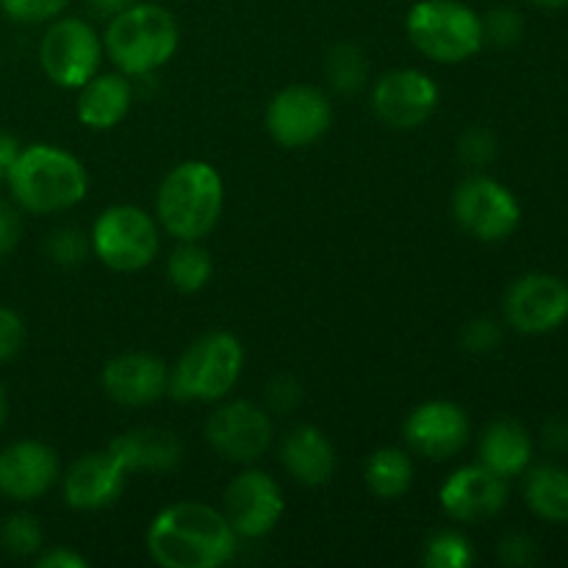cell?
<instances>
[{
	"mask_svg": "<svg viewBox=\"0 0 568 568\" xmlns=\"http://www.w3.org/2000/svg\"><path fill=\"white\" fill-rule=\"evenodd\" d=\"M9 192L22 211L59 214L75 209L89 192V172L70 150L28 144L9 172Z\"/></svg>",
	"mask_w": 568,
	"mask_h": 568,
	"instance_id": "cell-2",
	"label": "cell"
},
{
	"mask_svg": "<svg viewBox=\"0 0 568 568\" xmlns=\"http://www.w3.org/2000/svg\"><path fill=\"white\" fill-rule=\"evenodd\" d=\"M547 444L552 449H568V419H555L547 425Z\"/></svg>",
	"mask_w": 568,
	"mask_h": 568,
	"instance_id": "cell-41",
	"label": "cell"
},
{
	"mask_svg": "<svg viewBox=\"0 0 568 568\" xmlns=\"http://www.w3.org/2000/svg\"><path fill=\"white\" fill-rule=\"evenodd\" d=\"M92 253L114 272H139L159 255V222L139 205H111L94 220Z\"/></svg>",
	"mask_w": 568,
	"mask_h": 568,
	"instance_id": "cell-7",
	"label": "cell"
},
{
	"mask_svg": "<svg viewBox=\"0 0 568 568\" xmlns=\"http://www.w3.org/2000/svg\"><path fill=\"white\" fill-rule=\"evenodd\" d=\"M532 438L519 422L497 419L480 438V464L499 477H516L530 466Z\"/></svg>",
	"mask_w": 568,
	"mask_h": 568,
	"instance_id": "cell-23",
	"label": "cell"
},
{
	"mask_svg": "<svg viewBox=\"0 0 568 568\" xmlns=\"http://www.w3.org/2000/svg\"><path fill=\"white\" fill-rule=\"evenodd\" d=\"M22 236V220L11 203L0 200V261L14 253Z\"/></svg>",
	"mask_w": 568,
	"mask_h": 568,
	"instance_id": "cell-38",
	"label": "cell"
},
{
	"mask_svg": "<svg viewBox=\"0 0 568 568\" xmlns=\"http://www.w3.org/2000/svg\"><path fill=\"white\" fill-rule=\"evenodd\" d=\"M503 342V327L488 316H477V320L466 322L460 331V347L471 355H488L499 347Z\"/></svg>",
	"mask_w": 568,
	"mask_h": 568,
	"instance_id": "cell-34",
	"label": "cell"
},
{
	"mask_svg": "<svg viewBox=\"0 0 568 568\" xmlns=\"http://www.w3.org/2000/svg\"><path fill=\"white\" fill-rule=\"evenodd\" d=\"M109 455L131 471H170L183 460L181 438L164 427H136L111 438Z\"/></svg>",
	"mask_w": 568,
	"mask_h": 568,
	"instance_id": "cell-20",
	"label": "cell"
},
{
	"mask_svg": "<svg viewBox=\"0 0 568 568\" xmlns=\"http://www.w3.org/2000/svg\"><path fill=\"white\" fill-rule=\"evenodd\" d=\"M48 258L59 266H78L87 261V255L92 253V242L83 231L78 227H55L53 233L48 236Z\"/></svg>",
	"mask_w": 568,
	"mask_h": 568,
	"instance_id": "cell-30",
	"label": "cell"
},
{
	"mask_svg": "<svg viewBox=\"0 0 568 568\" xmlns=\"http://www.w3.org/2000/svg\"><path fill=\"white\" fill-rule=\"evenodd\" d=\"M264 120L272 142L281 148H311L331 131L333 103L322 89L292 83L270 100Z\"/></svg>",
	"mask_w": 568,
	"mask_h": 568,
	"instance_id": "cell-10",
	"label": "cell"
},
{
	"mask_svg": "<svg viewBox=\"0 0 568 568\" xmlns=\"http://www.w3.org/2000/svg\"><path fill=\"white\" fill-rule=\"evenodd\" d=\"M283 510H286V503H283L281 486L261 469L242 471L225 488L222 514L239 538L270 536L283 519Z\"/></svg>",
	"mask_w": 568,
	"mask_h": 568,
	"instance_id": "cell-14",
	"label": "cell"
},
{
	"mask_svg": "<svg viewBox=\"0 0 568 568\" xmlns=\"http://www.w3.org/2000/svg\"><path fill=\"white\" fill-rule=\"evenodd\" d=\"M103 392L125 408H144L159 403L170 388V366L153 353H122L103 369Z\"/></svg>",
	"mask_w": 568,
	"mask_h": 568,
	"instance_id": "cell-18",
	"label": "cell"
},
{
	"mask_svg": "<svg viewBox=\"0 0 568 568\" xmlns=\"http://www.w3.org/2000/svg\"><path fill=\"white\" fill-rule=\"evenodd\" d=\"M133 103V87L128 75L116 72H98L78 89L75 114L89 131H111L128 116Z\"/></svg>",
	"mask_w": 568,
	"mask_h": 568,
	"instance_id": "cell-21",
	"label": "cell"
},
{
	"mask_svg": "<svg viewBox=\"0 0 568 568\" xmlns=\"http://www.w3.org/2000/svg\"><path fill=\"white\" fill-rule=\"evenodd\" d=\"M438 98V83L414 67L386 72L372 87V109L394 131H414L425 125L436 114Z\"/></svg>",
	"mask_w": 568,
	"mask_h": 568,
	"instance_id": "cell-12",
	"label": "cell"
},
{
	"mask_svg": "<svg viewBox=\"0 0 568 568\" xmlns=\"http://www.w3.org/2000/svg\"><path fill=\"white\" fill-rule=\"evenodd\" d=\"M410 44L436 64H460L483 48V20L460 0H419L405 17Z\"/></svg>",
	"mask_w": 568,
	"mask_h": 568,
	"instance_id": "cell-6",
	"label": "cell"
},
{
	"mask_svg": "<svg viewBox=\"0 0 568 568\" xmlns=\"http://www.w3.org/2000/svg\"><path fill=\"white\" fill-rule=\"evenodd\" d=\"M89 6H92V11H98L100 17H114L120 14L122 9H128V6L139 3V0H87Z\"/></svg>",
	"mask_w": 568,
	"mask_h": 568,
	"instance_id": "cell-42",
	"label": "cell"
},
{
	"mask_svg": "<svg viewBox=\"0 0 568 568\" xmlns=\"http://www.w3.org/2000/svg\"><path fill=\"white\" fill-rule=\"evenodd\" d=\"M211 275H214V261L200 242H178L166 258V277L181 294L203 292Z\"/></svg>",
	"mask_w": 568,
	"mask_h": 568,
	"instance_id": "cell-26",
	"label": "cell"
},
{
	"mask_svg": "<svg viewBox=\"0 0 568 568\" xmlns=\"http://www.w3.org/2000/svg\"><path fill=\"white\" fill-rule=\"evenodd\" d=\"M369 61L366 53L353 42H338L325 55V78L333 92L355 94L366 87Z\"/></svg>",
	"mask_w": 568,
	"mask_h": 568,
	"instance_id": "cell-27",
	"label": "cell"
},
{
	"mask_svg": "<svg viewBox=\"0 0 568 568\" xmlns=\"http://www.w3.org/2000/svg\"><path fill=\"white\" fill-rule=\"evenodd\" d=\"M3 422H6V392L3 386H0V427H3Z\"/></svg>",
	"mask_w": 568,
	"mask_h": 568,
	"instance_id": "cell-44",
	"label": "cell"
},
{
	"mask_svg": "<svg viewBox=\"0 0 568 568\" xmlns=\"http://www.w3.org/2000/svg\"><path fill=\"white\" fill-rule=\"evenodd\" d=\"M242 369L244 347L233 333H203L178 358L166 394L181 403H220L233 392Z\"/></svg>",
	"mask_w": 568,
	"mask_h": 568,
	"instance_id": "cell-5",
	"label": "cell"
},
{
	"mask_svg": "<svg viewBox=\"0 0 568 568\" xmlns=\"http://www.w3.org/2000/svg\"><path fill=\"white\" fill-rule=\"evenodd\" d=\"M525 499L541 519L566 525L568 521V471L560 466H538L527 475Z\"/></svg>",
	"mask_w": 568,
	"mask_h": 568,
	"instance_id": "cell-24",
	"label": "cell"
},
{
	"mask_svg": "<svg viewBox=\"0 0 568 568\" xmlns=\"http://www.w3.org/2000/svg\"><path fill=\"white\" fill-rule=\"evenodd\" d=\"M505 320L527 336L558 331L568 320V283L547 272L519 277L505 294Z\"/></svg>",
	"mask_w": 568,
	"mask_h": 568,
	"instance_id": "cell-13",
	"label": "cell"
},
{
	"mask_svg": "<svg viewBox=\"0 0 568 568\" xmlns=\"http://www.w3.org/2000/svg\"><path fill=\"white\" fill-rule=\"evenodd\" d=\"M499 560L505 566H516V568H525V566H536L541 560L538 555V547L532 538L521 536V532H510L499 541Z\"/></svg>",
	"mask_w": 568,
	"mask_h": 568,
	"instance_id": "cell-35",
	"label": "cell"
},
{
	"mask_svg": "<svg viewBox=\"0 0 568 568\" xmlns=\"http://www.w3.org/2000/svg\"><path fill=\"white\" fill-rule=\"evenodd\" d=\"M364 480L375 497L397 499L414 483V460H410V455L405 449L383 447L366 460Z\"/></svg>",
	"mask_w": 568,
	"mask_h": 568,
	"instance_id": "cell-25",
	"label": "cell"
},
{
	"mask_svg": "<svg viewBox=\"0 0 568 568\" xmlns=\"http://www.w3.org/2000/svg\"><path fill=\"white\" fill-rule=\"evenodd\" d=\"M521 33H525V20L519 11L508 9V6L488 11V17L483 20V37L497 48H510V44L521 42Z\"/></svg>",
	"mask_w": 568,
	"mask_h": 568,
	"instance_id": "cell-32",
	"label": "cell"
},
{
	"mask_svg": "<svg viewBox=\"0 0 568 568\" xmlns=\"http://www.w3.org/2000/svg\"><path fill=\"white\" fill-rule=\"evenodd\" d=\"M103 39L81 17H55L39 44L44 75L61 89H81L100 72Z\"/></svg>",
	"mask_w": 568,
	"mask_h": 568,
	"instance_id": "cell-8",
	"label": "cell"
},
{
	"mask_svg": "<svg viewBox=\"0 0 568 568\" xmlns=\"http://www.w3.org/2000/svg\"><path fill=\"white\" fill-rule=\"evenodd\" d=\"M469 416L449 399L416 405L403 425V436L416 455L427 460H449L469 442Z\"/></svg>",
	"mask_w": 568,
	"mask_h": 568,
	"instance_id": "cell-15",
	"label": "cell"
},
{
	"mask_svg": "<svg viewBox=\"0 0 568 568\" xmlns=\"http://www.w3.org/2000/svg\"><path fill=\"white\" fill-rule=\"evenodd\" d=\"M181 44V28L175 14L161 3H133L120 14L109 17L103 50L116 70L128 78L153 75Z\"/></svg>",
	"mask_w": 568,
	"mask_h": 568,
	"instance_id": "cell-4",
	"label": "cell"
},
{
	"mask_svg": "<svg viewBox=\"0 0 568 568\" xmlns=\"http://www.w3.org/2000/svg\"><path fill=\"white\" fill-rule=\"evenodd\" d=\"M44 532L37 516L31 514H11L0 525V547L11 558H33L42 552Z\"/></svg>",
	"mask_w": 568,
	"mask_h": 568,
	"instance_id": "cell-29",
	"label": "cell"
},
{
	"mask_svg": "<svg viewBox=\"0 0 568 568\" xmlns=\"http://www.w3.org/2000/svg\"><path fill=\"white\" fill-rule=\"evenodd\" d=\"M499 142L491 128L475 125L458 139V159L469 166H486L497 159Z\"/></svg>",
	"mask_w": 568,
	"mask_h": 568,
	"instance_id": "cell-33",
	"label": "cell"
},
{
	"mask_svg": "<svg viewBox=\"0 0 568 568\" xmlns=\"http://www.w3.org/2000/svg\"><path fill=\"white\" fill-rule=\"evenodd\" d=\"M125 480L128 471L111 458L109 449H103V453H89L67 469L64 503L72 510H81V514L105 510L122 497Z\"/></svg>",
	"mask_w": 568,
	"mask_h": 568,
	"instance_id": "cell-19",
	"label": "cell"
},
{
	"mask_svg": "<svg viewBox=\"0 0 568 568\" xmlns=\"http://www.w3.org/2000/svg\"><path fill=\"white\" fill-rule=\"evenodd\" d=\"M272 436L270 414L250 399H233L205 422V442L231 464H255L270 449Z\"/></svg>",
	"mask_w": 568,
	"mask_h": 568,
	"instance_id": "cell-11",
	"label": "cell"
},
{
	"mask_svg": "<svg viewBox=\"0 0 568 568\" xmlns=\"http://www.w3.org/2000/svg\"><path fill=\"white\" fill-rule=\"evenodd\" d=\"M530 3L538 9H566L568 0H530Z\"/></svg>",
	"mask_w": 568,
	"mask_h": 568,
	"instance_id": "cell-43",
	"label": "cell"
},
{
	"mask_svg": "<svg viewBox=\"0 0 568 568\" xmlns=\"http://www.w3.org/2000/svg\"><path fill=\"white\" fill-rule=\"evenodd\" d=\"M236 544L225 514L192 499L159 510L148 530V552L161 568H220L233 560Z\"/></svg>",
	"mask_w": 568,
	"mask_h": 568,
	"instance_id": "cell-1",
	"label": "cell"
},
{
	"mask_svg": "<svg viewBox=\"0 0 568 568\" xmlns=\"http://www.w3.org/2000/svg\"><path fill=\"white\" fill-rule=\"evenodd\" d=\"M59 455L42 442H14L0 449V494L14 503L44 497L59 483Z\"/></svg>",
	"mask_w": 568,
	"mask_h": 568,
	"instance_id": "cell-17",
	"label": "cell"
},
{
	"mask_svg": "<svg viewBox=\"0 0 568 568\" xmlns=\"http://www.w3.org/2000/svg\"><path fill=\"white\" fill-rule=\"evenodd\" d=\"M453 216L477 242H505L519 227L521 209L508 186L488 175H469L455 186Z\"/></svg>",
	"mask_w": 568,
	"mask_h": 568,
	"instance_id": "cell-9",
	"label": "cell"
},
{
	"mask_svg": "<svg viewBox=\"0 0 568 568\" xmlns=\"http://www.w3.org/2000/svg\"><path fill=\"white\" fill-rule=\"evenodd\" d=\"M20 150H22L20 142H17L11 133L0 131V183L9 181V172H11V166H14Z\"/></svg>",
	"mask_w": 568,
	"mask_h": 568,
	"instance_id": "cell-40",
	"label": "cell"
},
{
	"mask_svg": "<svg viewBox=\"0 0 568 568\" xmlns=\"http://www.w3.org/2000/svg\"><path fill=\"white\" fill-rule=\"evenodd\" d=\"M70 6V0H0V9L9 20L22 26H39V22H53L61 11Z\"/></svg>",
	"mask_w": 568,
	"mask_h": 568,
	"instance_id": "cell-31",
	"label": "cell"
},
{
	"mask_svg": "<svg viewBox=\"0 0 568 568\" xmlns=\"http://www.w3.org/2000/svg\"><path fill=\"white\" fill-rule=\"evenodd\" d=\"M22 344H26V325H22L20 314L0 305V364L14 358Z\"/></svg>",
	"mask_w": 568,
	"mask_h": 568,
	"instance_id": "cell-36",
	"label": "cell"
},
{
	"mask_svg": "<svg viewBox=\"0 0 568 568\" xmlns=\"http://www.w3.org/2000/svg\"><path fill=\"white\" fill-rule=\"evenodd\" d=\"M281 464L300 486L320 488L336 471V449L320 427L300 425L283 438Z\"/></svg>",
	"mask_w": 568,
	"mask_h": 568,
	"instance_id": "cell-22",
	"label": "cell"
},
{
	"mask_svg": "<svg viewBox=\"0 0 568 568\" xmlns=\"http://www.w3.org/2000/svg\"><path fill=\"white\" fill-rule=\"evenodd\" d=\"M438 503H442L444 514L460 525L488 521L508 503V480L483 464L460 466L444 480Z\"/></svg>",
	"mask_w": 568,
	"mask_h": 568,
	"instance_id": "cell-16",
	"label": "cell"
},
{
	"mask_svg": "<svg viewBox=\"0 0 568 568\" xmlns=\"http://www.w3.org/2000/svg\"><path fill=\"white\" fill-rule=\"evenodd\" d=\"M89 560L70 547H53L37 555V568H87Z\"/></svg>",
	"mask_w": 568,
	"mask_h": 568,
	"instance_id": "cell-39",
	"label": "cell"
},
{
	"mask_svg": "<svg viewBox=\"0 0 568 568\" xmlns=\"http://www.w3.org/2000/svg\"><path fill=\"white\" fill-rule=\"evenodd\" d=\"M427 568H469L475 564V547L458 530H438L427 538L425 558Z\"/></svg>",
	"mask_w": 568,
	"mask_h": 568,
	"instance_id": "cell-28",
	"label": "cell"
},
{
	"mask_svg": "<svg viewBox=\"0 0 568 568\" xmlns=\"http://www.w3.org/2000/svg\"><path fill=\"white\" fill-rule=\"evenodd\" d=\"M266 403H270L275 414H288V410H294L303 403V386L288 375L275 377L270 388H266Z\"/></svg>",
	"mask_w": 568,
	"mask_h": 568,
	"instance_id": "cell-37",
	"label": "cell"
},
{
	"mask_svg": "<svg viewBox=\"0 0 568 568\" xmlns=\"http://www.w3.org/2000/svg\"><path fill=\"white\" fill-rule=\"evenodd\" d=\"M225 205V183L209 161L172 166L155 194L161 227L178 242H203L216 227Z\"/></svg>",
	"mask_w": 568,
	"mask_h": 568,
	"instance_id": "cell-3",
	"label": "cell"
}]
</instances>
